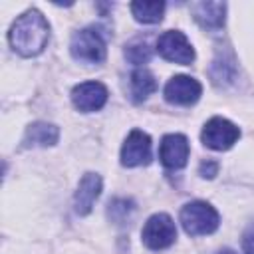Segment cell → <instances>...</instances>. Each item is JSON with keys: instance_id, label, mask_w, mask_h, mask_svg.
Listing matches in <instances>:
<instances>
[{"instance_id": "1", "label": "cell", "mask_w": 254, "mask_h": 254, "mask_svg": "<svg viewBox=\"0 0 254 254\" xmlns=\"http://www.w3.org/2000/svg\"><path fill=\"white\" fill-rule=\"evenodd\" d=\"M8 40L14 52H18L20 56L24 58L38 56L50 40V24L42 16V12L28 10L22 16H18L16 22L12 24Z\"/></svg>"}, {"instance_id": "2", "label": "cell", "mask_w": 254, "mask_h": 254, "mask_svg": "<svg viewBox=\"0 0 254 254\" xmlns=\"http://www.w3.org/2000/svg\"><path fill=\"white\" fill-rule=\"evenodd\" d=\"M181 224L187 234L202 236V234H212L218 228L220 218L212 204L204 200H192L181 208Z\"/></svg>"}, {"instance_id": "3", "label": "cell", "mask_w": 254, "mask_h": 254, "mask_svg": "<svg viewBox=\"0 0 254 254\" xmlns=\"http://www.w3.org/2000/svg\"><path fill=\"white\" fill-rule=\"evenodd\" d=\"M69 52L75 60L85 62V64H101L105 60L107 48H105V38L97 28H83L73 34Z\"/></svg>"}, {"instance_id": "4", "label": "cell", "mask_w": 254, "mask_h": 254, "mask_svg": "<svg viewBox=\"0 0 254 254\" xmlns=\"http://www.w3.org/2000/svg\"><path fill=\"white\" fill-rule=\"evenodd\" d=\"M141 238H143L145 246L151 248V250L169 248L175 242V238H177V228H175L173 218L169 214H165V212L153 214L145 222L143 232H141Z\"/></svg>"}, {"instance_id": "5", "label": "cell", "mask_w": 254, "mask_h": 254, "mask_svg": "<svg viewBox=\"0 0 254 254\" xmlns=\"http://www.w3.org/2000/svg\"><path fill=\"white\" fill-rule=\"evenodd\" d=\"M238 137H240V129L224 117H212L210 121H206V125L202 127V133H200L202 143L214 151L230 149L238 141Z\"/></svg>"}, {"instance_id": "6", "label": "cell", "mask_w": 254, "mask_h": 254, "mask_svg": "<svg viewBox=\"0 0 254 254\" xmlns=\"http://www.w3.org/2000/svg\"><path fill=\"white\" fill-rule=\"evenodd\" d=\"M157 52L167 62H175V64H181V65H189L194 60V50H192L190 42L179 30L163 32L157 40Z\"/></svg>"}, {"instance_id": "7", "label": "cell", "mask_w": 254, "mask_h": 254, "mask_svg": "<svg viewBox=\"0 0 254 254\" xmlns=\"http://www.w3.org/2000/svg\"><path fill=\"white\" fill-rule=\"evenodd\" d=\"M151 161V137L139 129H133L123 147H121V163L123 167H139Z\"/></svg>"}, {"instance_id": "8", "label": "cell", "mask_w": 254, "mask_h": 254, "mask_svg": "<svg viewBox=\"0 0 254 254\" xmlns=\"http://www.w3.org/2000/svg\"><path fill=\"white\" fill-rule=\"evenodd\" d=\"M202 93V85L190 75H175L165 85V99L173 105H192Z\"/></svg>"}, {"instance_id": "9", "label": "cell", "mask_w": 254, "mask_h": 254, "mask_svg": "<svg viewBox=\"0 0 254 254\" xmlns=\"http://www.w3.org/2000/svg\"><path fill=\"white\" fill-rule=\"evenodd\" d=\"M107 87L99 81H83L71 89V101L83 113L101 109L107 101Z\"/></svg>"}, {"instance_id": "10", "label": "cell", "mask_w": 254, "mask_h": 254, "mask_svg": "<svg viewBox=\"0 0 254 254\" xmlns=\"http://www.w3.org/2000/svg\"><path fill=\"white\" fill-rule=\"evenodd\" d=\"M159 159L167 169H183L189 159V139L181 133L165 135L159 147Z\"/></svg>"}, {"instance_id": "11", "label": "cell", "mask_w": 254, "mask_h": 254, "mask_svg": "<svg viewBox=\"0 0 254 254\" xmlns=\"http://www.w3.org/2000/svg\"><path fill=\"white\" fill-rule=\"evenodd\" d=\"M101 194V177L97 173H85L77 185L75 196H73V204H75V212L85 216L91 212L93 202L97 200V196Z\"/></svg>"}, {"instance_id": "12", "label": "cell", "mask_w": 254, "mask_h": 254, "mask_svg": "<svg viewBox=\"0 0 254 254\" xmlns=\"http://www.w3.org/2000/svg\"><path fill=\"white\" fill-rule=\"evenodd\" d=\"M192 18L204 30H220L226 18V4L224 2H194L190 4Z\"/></svg>"}, {"instance_id": "13", "label": "cell", "mask_w": 254, "mask_h": 254, "mask_svg": "<svg viewBox=\"0 0 254 254\" xmlns=\"http://www.w3.org/2000/svg\"><path fill=\"white\" fill-rule=\"evenodd\" d=\"M60 139V129L52 123L36 121L28 125L24 135V147H52Z\"/></svg>"}, {"instance_id": "14", "label": "cell", "mask_w": 254, "mask_h": 254, "mask_svg": "<svg viewBox=\"0 0 254 254\" xmlns=\"http://www.w3.org/2000/svg\"><path fill=\"white\" fill-rule=\"evenodd\" d=\"M236 75V62L232 58V54L226 52H218L212 65H210V77L216 85H226L234 79Z\"/></svg>"}, {"instance_id": "15", "label": "cell", "mask_w": 254, "mask_h": 254, "mask_svg": "<svg viewBox=\"0 0 254 254\" xmlns=\"http://www.w3.org/2000/svg\"><path fill=\"white\" fill-rule=\"evenodd\" d=\"M155 89H157V79L149 69L139 67V69H135L131 73V95H133V101L147 99Z\"/></svg>"}, {"instance_id": "16", "label": "cell", "mask_w": 254, "mask_h": 254, "mask_svg": "<svg viewBox=\"0 0 254 254\" xmlns=\"http://www.w3.org/2000/svg\"><path fill=\"white\" fill-rule=\"evenodd\" d=\"M131 14L141 24H157L163 20L165 2H131Z\"/></svg>"}, {"instance_id": "17", "label": "cell", "mask_w": 254, "mask_h": 254, "mask_svg": "<svg viewBox=\"0 0 254 254\" xmlns=\"http://www.w3.org/2000/svg\"><path fill=\"white\" fill-rule=\"evenodd\" d=\"M135 210V202L131 198H113L107 206V216L117 222V224H123L129 220V216L133 214Z\"/></svg>"}, {"instance_id": "18", "label": "cell", "mask_w": 254, "mask_h": 254, "mask_svg": "<svg viewBox=\"0 0 254 254\" xmlns=\"http://www.w3.org/2000/svg\"><path fill=\"white\" fill-rule=\"evenodd\" d=\"M125 58L135 64V65H141V64H147L151 60V48L147 42L143 40H133L131 44L125 46Z\"/></svg>"}, {"instance_id": "19", "label": "cell", "mask_w": 254, "mask_h": 254, "mask_svg": "<svg viewBox=\"0 0 254 254\" xmlns=\"http://www.w3.org/2000/svg\"><path fill=\"white\" fill-rule=\"evenodd\" d=\"M242 250L244 254H254V222L242 234Z\"/></svg>"}, {"instance_id": "20", "label": "cell", "mask_w": 254, "mask_h": 254, "mask_svg": "<svg viewBox=\"0 0 254 254\" xmlns=\"http://www.w3.org/2000/svg\"><path fill=\"white\" fill-rule=\"evenodd\" d=\"M198 173H200L204 179H212V177L218 173V163H216V161H210V159H206V161H202V163H200V167H198Z\"/></svg>"}, {"instance_id": "21", "label": "cell", "mask_w": 254, "mask_h": 254, "mask_svg": "<svg viewBox=\"0 0 254 254\" xmlns=\"http://www.w3.org/2000/svg\"><path fill=\"white\" fill-rule=\"evenodd\" d=\"M216 254H236L234 250H230V248H222V250H218Z\"/></svg>"}]
</instances>
